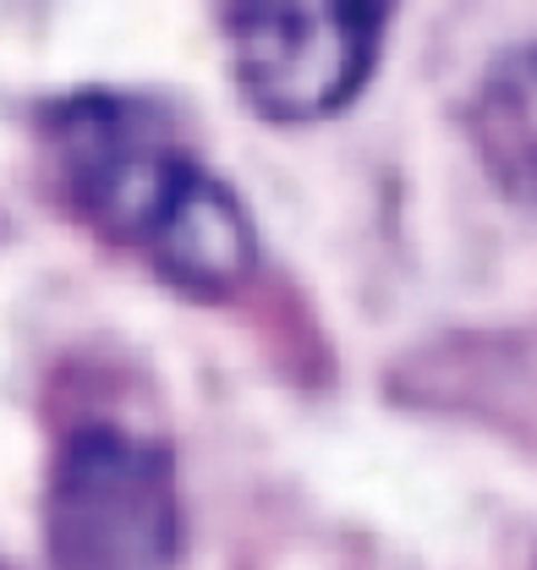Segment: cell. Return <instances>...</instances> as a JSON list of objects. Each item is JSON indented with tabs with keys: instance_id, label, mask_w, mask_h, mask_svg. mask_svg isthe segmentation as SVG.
Here are the masks:
<instances>
[{
	"instance_id": "3957f363",
	"label": "cell",
	"mask_w": 537,
	"mask_h": 570,
	"mask_svg": "<svg viewBox=\"0 0 537 570\" xmlns=\"http://www.w3.org/2000/svg\"><path fill=\"white\" fill-rule=\"evenodd\" d=\"M242 94L268 121L340 110L379 61L384 11L373 6H242L225 17Z\"/></svg>"
},
{
	"instance_id": "6da1fadb",
	"label": "cell",
	"mask_w": 537,
	"mask_h": 570,
	"mask_svg": "<svg viewBox=\"0 0 537 570\" xmlns=\"http://www.w3.org/2000/svg\"><path fill=\"white\" fill-rule=\"evenodd\" d=\"M50 142L71 209L99 225L116 247L198 296H225L247 281V209L154 121L148 105L77 94L61 105Z\"/></svg>"
},
{
	"instance_id": "277c9868",
	"label": "cell",
	"mask_w": 537,
	"mask_h": 570,
	"mask_svg": "<svg viewBox=\"0 0 537 570\" xmlns=\"http://www.w3.org/2000/svg\"><path fill=\"white\" fill-rule=\"evenodd\" d=\"M467 127L488 176L537 209V45H521L482 71Z\"/></svg>"
},
{
	"instance_id": "7a4b0ae2",
	"label": "cell",
	"mask_w": 537,
	"mask_h": 570,
	"mask_svg": "<svg viewBox=\"0 0 537 570\" xmlns=\"http://www.w3.org/2000/svg\"><path fill=\"white\" fill-rule=\"evenodd\" d=\"M176 532V478L154 439L94 423L61 444L45 504L56 570H165Z\"/></svg>"
}]
</instances>
